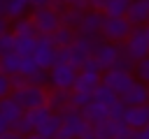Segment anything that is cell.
<instances>
[{
    "mask_svg": "<svg viewBox=\"0 0 149 139\" xmlns=\"http://www.w3.org/2000/svg\"><path fill=\"white\" fill-rule=\"evenodd\" d=\"M98 42H100V37H81V35H77L70 46L58 49L56 60H58V63H68V65H72L74 70H79V67L84 65V60H88V58L93 56Z\"/></svg>",
    "mask_w": 149,
    "mask_h": 139,
    "instance_id": "1",
    "label": "cell"
},
{
    "mask_svg": "<svg viewBox=\"0 0 149 139\" xmlns=\"http://www.w3.org/2000/svg\"><path fill=\"white\" fill-rule=\"evenodd\" d=\"M123 56H128L133 63L142 60L149 56V23L144 25H135L130 30V35L126 37V42L121 44Z\"/></svg>",
    "mask_w": 149,
    "mask_h": 139,
    "instance_id": "2",
    "label": "cell"
},
{
    "mask_svg": "<svg viewBox=\"0 0 149 139\" xmlns=\"http://www.w3.org/2000/svg\"><path fill=\"white\" fill-rule=\"evenodd\" d=\"M133 25L126 21V16H102V25H100V39L105 42H114V44H123L126 37L130 35Z\"/></svg>",
    "mask_w": 149,
    "mask_h": 139,
    "instance_id": "3",
    "label": "cell"
},
{
    "mask_svg": "<svg viewBox=\"0 0 149 139\" xmlns=\"http://www.w3.org/2000/svg\"><path fill=\"white\" fill-rule=\"evenodd\" d=\"M12 97L16 100V104L23 111H30V109H37V107H47V88H42V86L26 83L23 88L12 90Z\"/></svg>",
    "mask_w": 149,
    "mask_h": 139,
    "instance_id": "4",
    "label": "cell"
},
{
    "mask_svg": "<svg viewBox=\"0 0 149 139\" xmlns=\"http://www.w3.org/2000/svg\"><path fill=\"white\" fill-rule=\"evenodd\" d=\"M58 116H61V130H65L72 139H81L84 134L91 132V125L86 123V118L81 116L79 109L68 107V109H63Z\"/></svg>",
    "mask_w": 149,
    "mask_h": 139,
    "instance_id": "5",
    "label": "cell"
},
{
    "mask_svg": "<svg viewBox=\"0 0 149 139\" xmlns=\"http://www.w3.org/2000/svg\"><path fill=\"white\" fill-rule=\"evenodd\" d=\"M30 21H33L37 35H51L61 25V12L54 7H35V9H30Z\"/></svg>",
    "mask_w": 149,
    "mask_h": 139,
    "instance_id": "6",
    "label": "cell"
},
{
    "mask_svg": "<svg viewBox=\"0 0 149 139\" xmlns=\"http://www.w3.org/2000/svg\"><path fill=\"white\" fill-rule=\"evenodd\" d=\"M47 79H49V86L56 88V90H72L74 86V79H77V70L68 63H54L49 70H47Z\"/></svg>",
    "mask_w": 149,
    "mask_h": 139,
    "instance_id": "7",
    "label": "cell"
},
{
    "mask_svg": "<svg viewBox=\"0 0 149 139\" xmlns=\"http://www.w3.org/2000/svg\"><path fill=\"white\" fill-rule=\"evenodd\" d=\"M100 76H102V72H100L98 63H95L93 58H88V60H84V65L77 70V79H74L72 90H79V93H93V88L100 83Z\"/></svg>",
    "mask_w": 149,
    "mask_h": 139,
    "instance_id": "8",
    "label": "cell"
},
{
    "mask_svg": "<svg viewBox=\"0 0 149 139\" xmlns=\"http://www.w3.org/2000/svg\"><path fill=\"white\" fill-rule=\"evenodd\" d=\"M56 53H58V49L54 46L51 37H49V35H37V44H35V51H33V56H30V58L37 63V67L47 72V70L56 63Z\"/></svg>",
    "mask_w": 149,
    "mask_h": 139,
    "instance_id": "9",
    "label": "cell"
},
{
    "mask_svg": "<svg viewBox=\"0 0 149 139\" xmlns=\"http://www.w3.org/2000/svg\"><path fill=\"white\" fill-rule=\"evenodd\" d=\"M119 56H121V44H114V42H105V39H100L91 58L98 63L100 72H107V70L114 67V63L119 60Z\"/></svg>",
    "mask_w": 149,
    "mask_h": 139,
    "instance_id": "10",
    "label": "cell"
},
{
    "mask_svg": "<svg viewBox=\"0 0 149 139\" xmlns=\"http://www.w3.org/2000/svg\"><path fill=\"white\" fill-rule=\"evenodd\" d=\"M119 102L123 107H140V104H149V86L142 83V81H133L121 95H119Z\"/></svg>",
    "mask_w": 149,
    "mask_h": 139,
    "instance_id": "11",
    "label": "cell"
},
{
    "mask_svg": "<svg viewBox=\"0 0 149 139\" xmlns=\"http://www.w3.org/2000/svg\"><path fill=\"white\" fill-rule=\"evenodd\" d=\"M133 81H135L133 72H121V70H107V72H102V76H100V83H105L107 88H112L116 95H121Z\"/></svg>",
    "mask_w": 149,
    "mask_h": 139,
    "instance_id": "12",
    "label": "cell"
},
{
    "mask_svg": "<svg viewBox=\"0 0 149 139\" xmlns=\"http://www.w3.org/2000/svg\"><path fill=\"white\" fill-rule=\"evenodd\" d=\"M121 123L130 130H142L149 123V104H140V107H123L121 114Z\"/></svg>",
    "mask_w": 149,
    "mask_h": 139,
    "instance_id": "13",
    "label": "cell"
},
{
    "mask_svg": "<svg viewBox=\"0 0 149 139\" xmlns=\"http://www.w3.org/2000/svg\"><path fill=\"white\" fill-rule=\"evenodd\" d=\"M100 25H102V14L93 12V9H86L81 14V21L74 28V32L81 35V37H100Z\"/></svg>",
    "mask_w": 149,
    "mask_h": 139,
    "instance_id": "14",
    "label": "cell"
},
{
    "mask_svg": "<svg viewBox=\"0 0 149 139\" xmlns=\"http://www.w3.org/2000/svg\"><path fill=\"white\" fill-rule=\"evenodd\" d=\"M126 21L133 28L149 23V0H133L130 7H128V12H126Z\"/></svg>",
    "mask_w": 149,
    "mask_h": 139,
    "instance_id": "15",
    "label": "cell"
},
{
    "mask_svg": "<svg viewBox=\"0 0 149 139\" xmlns=\"http://www.w3.org/2000/svg\"><path fill=\"white\" fill-rule=\"evenodd\" d=\"M81 116H84V118H86V123L93 127V125H98V123H102V120H107V118H109V107H107V104H102V102L91 100V102L81 109Z\"/></svg>",
    "mask_w": 149,
    "mask_h": 139,
    "instance_id": "16",
    "label": "cell"
},
{
    "mask_svg": "<svg viewBox=\"0 0 149 139\" xmlns=\"http://www.w3.org/2000/svg\"><path fill=\"white\" fill-rule=\"evenodd\" d=\"M70 107V90H47V109L54 114H61L63 109Z\"/></svg>",
    "mask_w": 149,
    "mask_h": 139,
    "instance_id": "17",
    "label": "cell"
},
{
    "mask_svg": "<svg viewBox=\"0 0 149 139\" xmlns=\"http://www.w3.org/2000/svg\"><path fill=\"white\" fill-rule=\"evenodd\" d=\"M58 127H61V116L54 114V111H49V114L37 123L35 134H40V137H44V139H51V137L58 132Z\"/></svg>",
    "mask_w": 149,
    "mask_h": 139,
    "instance_id": "18",
    "label": "cell"
},
{
    "mask_svg": "<svg viewBox=\"0 0 149 139\" xmlns=\"http://www.w3.org/2000/svg\"><path fill=\"white\" fill-rule=\"evenodd\" d=\"M121 127H126V125H123L119 118H107V120H102V123L93 125V127H91V132H93L98 139H114V137H116V132H119Z\"/></svg>",
    "mask_w": 149,
    "mask_h": 139,
    "instance_id": "19",
    "label": "cell"
},
{
    "mask_svg": "<svg viewBox=\"0 0 149 139\" xmlns=\"http://www.w3.org/2000/svg\"><path fill=\"white\" fill-rule=\"evenodd\" d=\"M23 114V109L16 104V100L12 97V95H7V97H0V116L7 120V125L12 127L14 123H16V118Z\"/></svg>",
    "mask_w": 149,
    "mask_h": 139,
    "instance_id": "20",
    "label": "cell"
},
{
    "mask_svg": "<svg viewBox=\"0 0 149 139\" xmlns=\"http://www.w3.org/2000/svg\"><path fill=\"white\" fill-rule=\"evenodd\" d=\"M30 9H33L30 0H7V2H5V19H7V21L23 19Z\"/></svg>",
    "mask_w": 149,
    "mask_h": 139,
    "instance_id": "21",
    "label": "cell"
},
{
    "mask_svg": "<svg viewBox=\"0 0 149 139\" xmlns=\"http://www.w3.org/2000/svg\"><path fill=\"white\" fill-rule=\"evenodd\" d=\"M49 37H51V42H54V46H56V49H65V46H70V44L74 42L77 32H74L72 28H68V25H58Z\"/></svg>",
    "mask_w": 149,
    "mask_h": 139,
    "instance_id": "22",
    "label": "cell"
},
{
    "mask_svg": "<svg viewBox=\"0 0 149 139\" xmlns=\"http://www.w3.org/2000/svg\"><path fill=\"white\" fill-rule=\"evenodd\" d=\"M12 35L14 37H37V30H35L30 16H23V19L12 21Z\"/></svg>",
    "mask_w": 149,
    "mask_h": 139,
    "instance_id": "23",
    "label": "cell"
},
{
    "mask_svg": "<svg viewBox=\"0 0 149 139\" xmlns=\"http://www.w3.org/2000/svg\"><path fill=\"white\" fill-rule=\"evenodd\" d=\"M93 100L95 102H102V104H107V107H112V104H116L119 102V95L112 90V88H107L105 83H98L95 88H93Z\"/></svg>",
    "mask_w": 149,
    "mask_h": 139,
    "instance_id": "24",
    "label": "cell"
},
{
    "mask_svg": "<svg viewBox=\"0 0 149 139\" xmlns=\"http://www.w3.org/2000/svg\"><path fill=\"white\" fill-rule=\"evenodd\" d=\"M130 2H133V0H107V5H105V9H102V16H114V19L126 16Z\"/></svg>",
    "mask_w": 149,
    "mask_h": 139,
    "instance_id": "25",
    "label": "cell"
},
{
    "mask_svg": "<svg viewBox=\"0 0 149 139\" xmlns=\"http://www.w3.org/2000/svg\"><path fill=\"white\" fill-rule=\"evenodd\" d=\"M81 9H77V7H63L61 9V25H68V28H77L79 25V21H81Z\"/></svg>",
    "mask_w": 149,
    "mask_h": 139,
    "instance_id": "26",
    "label": "cell"
},
{
    "mask_svg": "<svg viewBox=\"0 0 149 139\" xmlns=\"http://www.w3.org/2000/svg\"><path fill=\"white\" fill-rule=\"evenodd\" d=\"M35 44H37V37H16L14 53L21 56V58H30L33 51H35Z\"/></svg>",
    "mask_w": 149,
    "mask_h": 139,
    "instance_id": "27",
    "label": "cell"
},
{
    "mask_svg": "<svg viewBox=\"0 0 149 139\" xmlns=\"http://www.w3.org/2000/svg\"><path fill=\"white\" fill-rule=\"evenodd\" d=\"M19 63H21V56H16L12 51V53L0 58V72L7 74V76H14V74H19Z\"/></svg>",
    "mask_w": 149,
    "mask_h": 139,
    "instance_id": "28",
    "label": "cell"
},
{
    "mask_svg": "<svg viewBox=\"0 0 149 139\" xmlns=\"http://www.w3.org/2000/svg\"><path fill=\"white\" fill-rule=\"evenodd\" d=\"M133 76H135L137 81H142V83L149 86V56L135 63V67H133Z\"/></svg>",
    "mask_w": 149,
    "mask_h": 139,
    "instance_id": "29",
    "label": "cell"
},
{
    "mask_svg": "<svg viewBox=\"0 0 149 139\" xmlns=\"http://www.w3.org/2000/svg\"><path fill=\"white\" fill-rule=\"evenodd\" d=\"M93 100V95L91 93H79V90H70V107H74V109H84L88 102Z\"/></svg>",
    "mask_w": 149,
    "mask_h": 139,
    "instance_id": "30",
    "label": "cell"
},
{
    "mask_svg": "<svg viewBox=\"0 0 149 139\" xmlns=\"http://www.w3.org/2000/svg\"><path fill=\"white\" fill-rule=\"evenodd\" d=\"M14 44H16V37L12 35V30L2 32V35H0V58L7 56V53H12V51H14Z\"/></svg>",
    "mask_w": 149,
    "mask_h": 139,
    "instance_id": "31",
    "label": "cell"
},
{
    "mask_svg": "<svg viewBox=\"0 0 149 139\" xmlns=\"http://www.w3.org/2000/svg\"><path fill=\"white\" fill-rule=\"evenodd\" d=\"M37 70H40V67H37V63H35L33 58H21V63H19V74H21V76L28 79V76H33Z\"/></svg>",
    "mask_w": 149,
    "mask_h": 139,
    "instance_id": "32",
    "label": "cell"
},
{
    "mask_svg": "<svg viewBox=\"0 0 149 139\" xmlns=\"http://www.w3.org/2000/svg\"><path fill=\"white\" fill-rule=\"evenodd\" d=\"M133 67H135V63L128 58V56H123V51H121V56H119V60L114 63V67L112 70H121V72H133Z\"/></svg>",
    "mask_w": 149,
    "mask_h": 139,
    "instance_id": "33",
    "label": "cell"
},
{
    "mask_svg": "<svg viewBox=\"0 0 149 139\" xmlns=\"http://www.w3.org/2000/svg\"><path fill=\"white\" fill-rule=\"evenodd\" d=\"M28 83H33V86H42V88H47V83H49V79H47V72L44 70H37L33 76H28L26 79Z\"/></svg>",
    "mask_w": 149,
    "mask_h": 139,
    "instance_id": "34",
    "label": "cell"
},
{
    "mask_svg": "<svg viewBox=\"0 0 149 139\" xmlns=\"http://www.w3.org/2000/svg\"><path fill=\"white\" fill-rule=\"evenodd\" d=\"M12 95V83H9V76L0 72V97H7Z\"/></svg>",
    "mask_w": 149,
    "mask_h": 139,
    "instance_id": "35",
    "label": "cell"
},
{
    "mask_svg": "<svg viewBox=\"0 0 149 139\" xmlns=\"http://www.w3.org/2000/svg\"><path fill=\"white\" fill-rule=\"evenodd\" d=\"M114 139H137V130H130V127H121L116 132Z\"/></svg>",
    "mask_w": 149,
    "mask_h": 139,
    "instance_id": "36",
    "label": "cell"
},
{
    "mask_svg": "<svg viewBox=\"0 0 149 139\" xmlns=\"http://www.w3.org/2000/svg\"><path fill=\"white\" fill-rule=\"evenodd\" d=\"M9 83H12V90H19V88H23L28 81H26V76H21V74H14V76H9Z\"/></svg>",
    "mask_w": 149,
    "mask_h": 139,
    "instance_id": "37",
    "label": "cell"
},
{
    "mask_svg": "<svg viewBox=\"0 0 149 139\" xmlns=\"http://www.w3.org/2000/svg\"><path fill=\"white\" fill-rule=\"evenodd\" d=\"M105 5H107V0H86V7L93 9V12H100V14H102Z\"/></svg>",
    "mask_w": 149,
    "mask_h": 139,
    "instance_id": "38",
    "label": "cell"
},
{
    "mask_svg": "<svg viewBox=\"0 0 149 139\" xmlns=\"http://www.w3.org/2000/svg\"><path fill=\"white\" fill-rule=\"evenodd\" d=\"M63 2V7H77V9H81V12H86L88 7H86V0H61Z\"/></svg>",
    "mask_w": 149,
    "mask_h": 139,
    "instance_id": "39",
    "label": "cell"
},
{
    "mask_svg": "<svg viewBox=\"0 0 149 139\" xmlns=\"http://www.w3.org/2000/svg\"><path fill=\"white\" fill-rule=\"evenodd\" d=\"M0 139H23V137H21V134H16L14 130H7V132H2V134H0Z\"/></svg>",
    "mask_w": 149,
    "mask_h": 139,
    "instance_id": "40",
    "label": "cell"
},
{
    "mask_svg": "<svg viewBox=\"0 0 149 139\" xmlns=\"http://www.w3.org/2000/svg\"><path fill=\"white\" fill-rule=\"evenodd\" d=\"M137 139H149V123H147L142 130H137Z\"/></svg>",
    "mask_w": 149,
    "mask_h": 139,
    "instance_id": "41",
    "label": "cell"
},
{
    "mask_svg": "<svg viewBox=\"0 0 149 139\" xmlns=\"http://www.w3.org/2000/svg\"><path fill=\"white\" fill-rule=\"evenodd\" d=\"M7 30H9V21H7L5 16H0V35H2V32H7Z\"/></svg>",
    "mask_w": 149,
    "mask_h": 139,
    "instance_id": "42",
    "label": "cell"
},
{
    "mask_svg": "<svg viewBox=\"0 0 149 139\" xmlns=\"http://www.w3.org/2000/svg\"><path fill=\"white\" fill-rule=\"evenodd\" d=\"M7 130H9V125H7V120L0 116V134H2V132H7Z\"/></svg>",
    "mask_w": 149,
    "mask_h": 139,
    "instance_id": "43",
    "label": "cell"
},
{
    "mask_svg": "<svg viewBox=\"0 0 149 139\" xmlns=\"http://www.w3.org/2000/svg\"><path fill=\"white\" fill-rule=\"evenodd\" d=\"M23 139H44V137H40V134H35V132H30V134H26Z\"/></svg>",
    "mask_w": 149,
    "mask_h": 139,
    "instance_id": "44",
    "label": "cell"
},
{
    "mask_svg": "<svg viewBox=\"0 0 149 139\" xmlns=\"http://www.w3.org/2000/svg\"><path fill=\"white\" fill-rule=\"evenodd\" d=\"M5 2L7 0H0V16H5Z\"/></svg>",
    "mask_w": 149,
    "mask_h": 139,
    "instance_id": "45",
    "label": "cell"
},
{
    "mask_svg": "<svg viewBox=\"0 0 149 139\" xmlns=\"http://www.w3.org/2000/svg\"><path fill=\"white\" fill-rule=\"evenodd\" d=\"M81 139H98V137H95V134H93V132H88V134H84V137H81Z\"/></svg>",
    "mask_w": 149,
    "mask_h": 139,
    "instance_id": "46",
    "label": "cell"
}]
</instances>
